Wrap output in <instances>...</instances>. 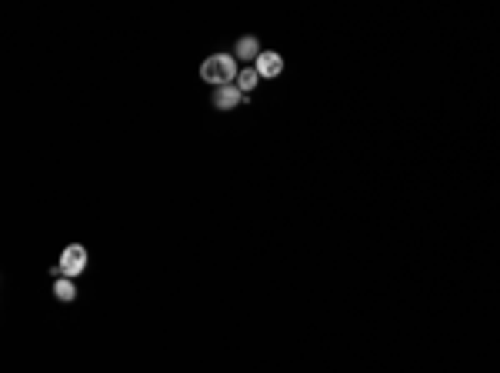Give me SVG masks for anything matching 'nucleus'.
Here are the masks:
<instances>
[{
  "mask_svg": "<svg viewBox=\"0 0 500 373\" xmlns=\"http://www.w3.org/2000/svg\"><path fill=\"white\" fill-rule=\"evenodd\" d=\"M257 80H260V74H257L254 67H247V70H241V77H237V87H241V91H254L257 87Z\"/></svg>",
  "mask_w": 500,
  "mask_h": 373,
  "instance_id": "nucleus-7",
  "label": "nucleus"
},
{
  "mask_svg": "<svg viewBox=\"0 0 500 373\" xmlns=\"http://www.w3.org/2000/svg\"><path fill=\"white\" fill-rule=\"evenodd\" d=\"M254 70L260 74V77H281V70H283V57L277 51H264L260 57L254 60Z\"/></svg>",
  "mask_w": 500,
  "mask_h": 373,
  "instance_id": "nucleus-3",
  "label": "nucleus"
},
{
  "mask_svg": "<svg viewBox=\"0 0 500 373\" xmlns=\"http://www.w3.org/2000/svg\"><path fill=\"white\" fill-rule=\"evenodd\" d=\"M260 44H257V37H241L237 40V47H233V57L237 60H257L260 57Z\"/></svg>",
  "mask_w": 500,
  "mask_h": 373,
  "instance_id": "nucleus-5",
  "label": "nucleus"
},
{
  "mask_svg": "<svg viewBox=\"0 0 500 373\" xmlns=\"http://www.w3.org/2000/svg\"><path fill=\"white\" fill-rule=\"evenodd\" d=\"M244 103V91L237 87V84H227V87H217L214 91V107L217 110H233V107H241Z\"/></svg>",
  "mask_w": 500,
  "mask_h": 373,
  "instance_id": "nucleus-4",
  "label": "nucleus"
},
{
  "mask_svg": "<svg viewBox=\"0 0 500 373\" xmlns=\"http://www.w3.org/2000/svg\"><path fill=\"white\" fill-rule=\"evenodd\" d=\"M237 57L231 53H214L200 64V80L214 84V87H227V84H237Z\"/></svg>",
  "mask_w": 500,
  "mask_h": 373,
  "instance_id": "nucleus-1",
  "label": "nucleus"
},
{
  "mask_svg": "<svg viewBox=\"0 0 500 373\" xmlns=\"http://www.w3.org/2000/svg\"><path fill=\"white\" fill-rule=\"evenodd\" d=\"M84 267H87V250H84L80 244H70L64 254H60V267H57V273L74 280L77 273H84Z\"/></svg>",
  "mask_w": 500,
  "mask_h": 373,
  "instance_id": "nucleus-2",
  "label": "nucleus"
},
{
  "mask_svg": "<svg viewBox=\"0 0 500 373\" xmlns=\"http://www.w3.org/2000/svg\"><path fill=\"white\" fill-rule=\"evenodd\" d=\"M53 294H57V300L70 303V300L77 296V287H74V280H70V277H57V280H53Z\"/></svg>",
  "mask_w": 500,
  "mask_h": 373,
  "instance_id": "nucleus-6",
  "label": "nucleus"
}]
</instances>
